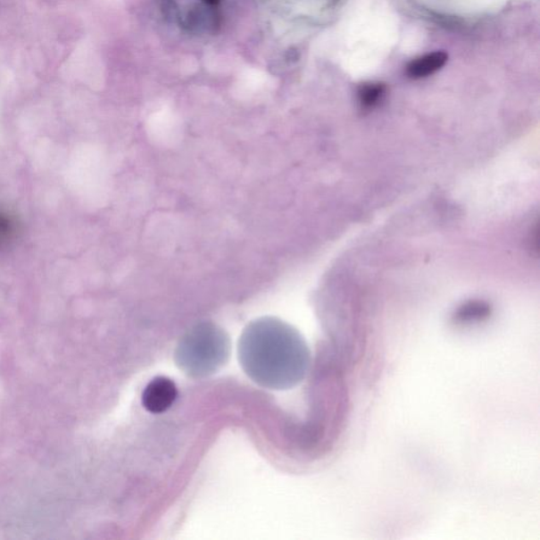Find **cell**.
Masks as SVG:
<instances>
[{"instance_id": "cell-2", "label": "cell", "mask_w": 540, "mask_h": 540, "mask_svg": "<svg viewBox=\"0 0 540 540\" xmlns=\"http://www.w3.org/2000/svg\"><path fill=\"white\" fill-rule=\"evenodd\" d=\"M181 22L189 31H216L219 26V15L214 7L201 3L191 7Z\"/></svg>"}, {"instance_id": "cell-5", "label": "cell", "mask_w": 540, "mask_h": 540, "mask_svg": "<svg viewBox=\"0 0 540 540\" xmlns=\"http://www.w3.org/2000/svg\"><path fill=\"white\" fill-rule=\"evenodd\" d=\"M385 92L386 87L382 84H364L359 89L360 101L365 107H373L379 103Z\"/></svg>"}, {"instance_id": "cell-4", "label": "cell", "mask_w": 540, "mask_h": 540, "mask_svg": "<svg viewBox=\"0 0 540 540\" xmlns=\"http://www.w3.org/2000/svg\"><path fill=\"white\" fill-rule=\"evenodd\" d=\"M21 224L13 214L0 209V251L8 249L19 239Z\"/></svg>"}, {"instance_id": "cell-3", "label": "cell", "mask_w": 540, "mask_h": 540, "mask_svg": "<svg viewBox=\"0 0 540 540\" xmlns=\"http://www.w3.org/2000/svg\"><path fill=\"white\" fill-rule=\"evenodd\" d=\"M446 61H448V55L444 52H434V54L416 58L406 69V73L411 79L428 78L443 68Z\"/></svg>"}, {"instance_id": "cell-6", "label": "cell", "mask_w": 540, "mask_h": 540, "mask_svg": "<svg viewBox=\"0 0 540 540\" xmlns=\"http://www.w3.org/2000/svg\"><path fill=\"white\" fill-rule=\"evenodd\" d=\"M161 8L166 19L173 21L179 20L178 5L174 0H161Z\"/></svg>"}, {"instance_id": "cell-1", "label": "cell", "mask_w": 540, "mask_h": 540, "mask_svg": "<svg viewBox=\"0 0 540 540\" xmlns=\"http://www.w3.org/2000/svg\"><path fill=\"white\" fill-rule=\"evenodd\" d=\"M178 395L176 383L166 377H156L145 388L142 403L150 413L162 414L176 403Z\"/></svg>"}, {"instance_id": "cell-7", "label": "cell", "mask_w": 540, "mask_h": 540, "mask_svg": "<svg viewBox=\"0 0 540 540\" xmlns=\"http://www.w3.org/2000/svg\"><path fill=\"white\" fill-rule=\"evenodd\" d=\"M202 4L211 5V7H217L220 4V0H200Z\"/></svg>"}]
</instances>
